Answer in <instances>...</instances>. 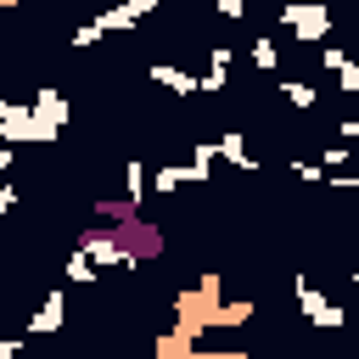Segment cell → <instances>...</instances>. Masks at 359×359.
I'll return each mask as SVG.
<instances>
[{"label":"cell","mask_w":359,"mask_h":359,"mask_svg":"<svg viewBox=\"0 0 359 359\" xmlns=\"http://www.w3.org/2000/svg\"><path fill=\"white\" fill-rule=\"evenodd\" d=\"M157 11V0H112L107 11H95L101 17V28L107 34H118V28H129V22H140V17H151Z\"/></svg>","instance_id":"cell-8"},{"label":"cell","mask_w":359,"mask_h":359,"mask_svg":"<svg viewBox=\"0 0 359 359\" xmlns=\"http://www.w3.org/2000/svg\"><path fill=\"white\" fill-rule=\"evenodd\" d=\"M337 135H342L348 146H359V118H342V123H337Z\"/></svg>","instance_id":"cell-18"},{"label":"cell","mask_w":359,"mask_h":359,"mask_svg":"<svg viewBox=\"0 0 359 359\" xmlns=\"http://www.w3.org/2000/svg\"><path fill=\"white\" fill-rule=\"evenodd\" d=\"M213 11H219L224 22H236V17H247V0H213Z\"/></svg>","instance_id":"cell-17"},{"label":"cell","mask_w":359,"mask_h":359,"mask_svg":"<svg viewBox=\"0 0 359 359\" xmlns=\"http://www.w3.org/2000/svg\"><path fill=\"white\" fill-rule=\"evenodd\" d=\"M0 6H17V0H0Z\"/></svg>","instance_id":"cell-21"},{"label":"cell","mask_w":359,"mask_h":359,"mask_svg":"<svg viewBox=\"0 0 359 359\" xmlns=\"http://www.w3.org/2000/svg\"><path fill=\"white\" fill-rule=\"evenodd\" d=\"M280 95H286V107H297V112H314V90H309L303 79H286V84H280Z\"/></svg>","instance_id":"cell-15"},{"label":"cell","mask_w":359,"mask_h":359,"mask_svg":"<svg viewBox=\"0 0 359 359\" xmlns=\"http://www.w3.org/2000/svg\"><path fill=\"white\" fill-rule=\"evenodd\" d=\"M331 22H337V17H331L325 0H286V6H280V28H286L297 45H309V50L331 39Z\"/></svg>","instance_id":"cell-1"},{"label":"cell","mask_w":359,"mask_h":359,"mask_svg":"<svg viewBox=\"0 0 359 359\" xmlns=\"http://www.w3.org/2000/svg\"><path fill=\"white\" fill-rule=\"evenodd\" d=\"M219 157H224L230 168H241V174H258V157H252V151H247V140H241V135H230V129L219 135Z\"/></svg>","instance_id":"cell-11"},{"label":"cell","mask_w":359,"mask_h":359,"mask_svg":"<svg viewBox=\"0 0 359 359\" xmlns=\"http://www.w3.org/2000/svg\"><path fill=\"white\" fill-rule=\"evenodd\" d=\"M151 79H157V84H168L174 95H196V90H202V73H185V67H174V62H157V67H151Z\"/></svg>","instance_id":"cell-9"},{"label":"cell","mask_w":359,"mask_h":359,"mask_svg":"<svg viewBox=\"0 0 359 359\" xmlns=\"http://www.w3.org/2000/svg\"><path fill=\"white\" fill-rule=\"evenodd\" d=\"M62 275H67L73 286H84V280H95V275H101V264H95L84 247H73V252H67V264H62Z\"/></svg>","instance_id":"cell-12"},{"label":"cell","mask_w":359,"mask_h":359,"mask_svg":"<svg viewBox=\"0 0 359 359\" xmlns=\"http://www.w3.org/2000/svg\"><path fill=\"white\" fill-rule=\"evenodd\" d=\"M34 118H39V146H50V140H62V129H67V95L62 90H34Z\"/></svg>","instance_id":"cell-3"},{"label":"cell","mask_w":359,"mask_h":359,"mask_svg":"<svg viewBox=\"0 0 359 359\" xmlns=\"http://www.w3.org/2000/svg\"><path fill=\"white\" fill-rule=\"evenodd\" d=\"M0 140H11V146H28V140H39L34 101H0Z\"/></svg>","instance_id":"cell-4"},{"label":"cell","mask_w":359,"mask_h":359,"mask_svg":"<svg viewBox=\"0 0 359 359\" xmlns=\"http://www.w3.org/2000/svg\"><path fill=\"white\" fill-rule=\"evenodd\" d=\"M79 247H84V252H90V258H95L101 269H118V264H135V258H129V247L118 241V230H95V224H90V230L79 236Z\"/></svg>","instance_id":"cell-6"},{"label":"cell","mask_w":359,"mask_h":359,"mask_svg":"<svg viewBox=\"0 0 359 359\" xmlns=\"http://www.w3.org/2000/svg\"><path fill=\"white\" fill-rule=\"evenodd\" d=\"M252 67H258V73H275V67H280V45H269V34L252 39Z\"/></svg>","instance_id":"cell-14"},{"label":"cell","mask_w":359,"mask_h":359,"mask_svg":"<svg viewBox=\"0 0 359 359\" xmlns=\"http://www.w3.org/2000/svg\"><path fill=\"white\" fill-rule=\"evenodd\" d=\"M123 191H129V202H140V196L151 191V174H146V163H140V157H129V163H123Z\"/></svg>","instance_id":"cell-13"},{"label":"cell","mask_w":359,"mask_h":359,"mask_svg":"<svg viewBox=\"0 0 359 359\" xmlns=\"http://www.w3.org/2000/svg\"><path fill=\"white\" fill-rule=\"evenodd\" d=\"M348 280H353V292H359V269H348Z\"/></svg>","instance_id":"cell-20"},{"label":"cell","mask_w":359,"mask_h":359,"mask_svg":"<svg viewBox=\"0 0 359 359\" xmlns=\"http://www.w3.org/2000/svg\"><path fill=\"white\" fill-rule=\"evenodd\" d=\"M17 353H22V337H6L0 342V359H17Z\"/></svg>","instance_id":"cell-19"},{"label":"cell","mask_w":359,"mask_h":359,"mask_svg":"<svg viewBox=\"0 0 359 359\" xmlns=\"http://www.w3.org/2000/svg\"><path fill=\"white\" fill-rule=\"evenodd\" d=\"M337 90H342V95H359V62H353V56L337 67Z\"/></svg>","instance_id":"cell-16"},{"label":"cell","mask_w":359,"mask_h":359,"mask_svg":"<svg viewBox=\"0 0 359 359\" xmlns=\"http://www.w3.org/2000/svg\"><path fill=\"white\" fill-rule=\"evenodd\" d=\"M292 292H297V309H303L309 325H320V331H342V325H348V309H337L309 275H292Z\"/></svg>","instance_id":"cell-2"},{"label":"cell","mask_w":359,"mask_h":359,"mask_svg":"<svg viewBox=\"0 0 359 359\" xmlns=\"http://www.w3.org/2000/svg\"><path fill=\"white\" fill-rule=\"evenodd\" d=\"M67 325V292L62 286H50L45 292V303L28 314V337H50V331H62Z\"/></svg>","instance_id":"cell-7"},{"label":"cell","mask_w":359,"mask_h":359,"mask_svg":"<svg viewBox=\"0 0 359 359\" xmlns=\"http://www.w3.org/2000/svg\"><path fill=\"white\" fill-rule=\"evenodd\" d=\"M112 230H118V241L129 247V258H157V252H163V230L146 224L140 213H135V219H118Z\"/></svg>","instance_id":"cell-5"},{"label":"cell","mask_w":359,"mask_h":359,"mask_svg":"<svg viewBox=\"0 0 359 359\" xmlns=\"http://www.w3.org/2000/svg\"><path fill=\"white\" fill-rule=\"evenodd\" d=\"M230 62H236V50H230V45H208V73H202V90H224Z\"/></svg>","instance_id":"cell-10"}]
</instances>
